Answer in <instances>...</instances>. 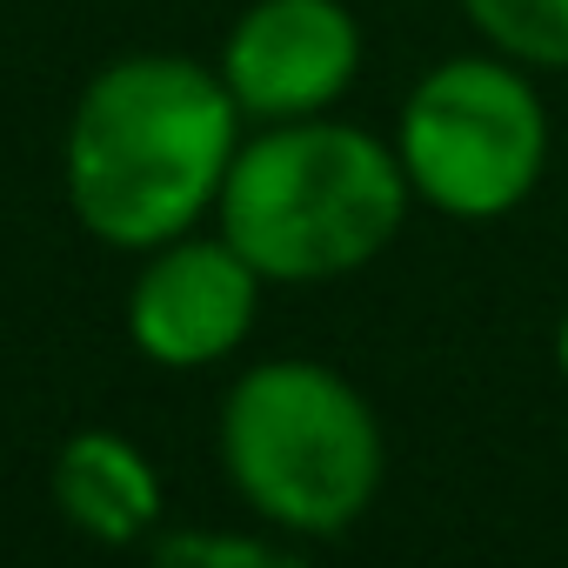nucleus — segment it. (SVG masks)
Masks as SVG:
<instances>
[{
	"label": "nucleus",
	"mask_w": 568,
	"mask_h": 568,
	"mask_svg": "<svg viewBox=\"0 0 568 568\" xmlns=\"http://www.w3.org/2000/svg\"><path fill=\"white\" fill-rule=\"evenodd\" d=\"M241 121L247 114L221 68L187 54L108 61L81 88L61 141V187L74 221L101 247L128 254L194 234L241 154Z\"/></svg>",
	"instance_id": "1"
},
{
	"label": "nucleus",
	"mask_w": 568,
	"mask_h": 568,
	"mask_svg": "<svg viewBox=\"0 0 568 568\" xmlns=\"http://www.w3.org/2000/svg\"><path fill=\"white\" fill-rule=\"evenodd\" d=\"M408 201L415 187L388 141L308 114L267 121L254 141H241L214 214L267 281H335L368 267L402 234Z\"/></svg>",
	"instance_id": "2"
},
{
	"label": "nucleus",
	"mask_w": 568,
	"mask_h": 568,
	"mask_svg": "<svg viewBox=\"0 0 568 568\" xmlns=\"http://www.w3.org/2000/svg\"><path fill=\"white\" fill-rule=\"evenodd\" d=\"M221 468L281 535H348L382 488V428L362 388L322 362H254L221 402Z\"/></svg>",
	"instance_id": "3"
},
{
	"label": "nucleus",
	"mask_w": 568,
	"mask_h": 568,
	"mask_svg": "<svg viewBox=\"0 0 568 568\" xmlns=\"http://www.w3.org/2000/svg\"><path fill=\"white\" fill-rule=\"evenodd\" d=\"M395 154L415 201L435 214L501 221L535 194L548 168V108L508 54H462L408 88Z\"/></svg>",
	"instance_id": "4"
},
{
	"label": "nucleus",
	"mask_w": 568,
	"mask_h": 568,
	"mask_svg": "<svg viewBox=\"0 0 568 568\" xmlns=\"http://www.w3.org/2000/svg\"><path fill=\"white\" fill-rule=\"evenodd\" d=\"M261 267L227 234H174L148 247L128 288V342L154 368H214L227 362L261 315Z\"/></svg>",
	"instance_id": "5"
},
{
	"label": "nucleus",
	"mask_w": 568,
	"mask_h": 568,
	"mask_svg": "<svg viewBox=\"0 0 568 568\" xmlns=\"http://www.w3.org/2000/svg\"><path fill=\"white\" fill-rule=\"evenodd\" d=\"M362 74V28L342 0H254L227 28L221 81L247 121L328 114Z\"/></svg>",
	"instance_id": "6"
},
{
	"label": "nucleus",
	"mask_w": 568,
	"mask_h": 568,
	"mask_svg": "<svg viewBox=\"0 0 568 568\" xmlns=\"http://www.w3.org/2000/svg\"><path fill=\"white\" fill-rule=\"evenodd\" d=\"M54 508L101 548H141L161 528V475L121 428H74L54 448Z\"/></svg>",
	"instance_id": "7"
},
{
	"label": "nucleus",
	"mask_w": 568,
	"mask_h": 568,
	"mask_svg": "<svg viewBox=\"0 0 568 568\" xmlns=\"http://www.w3.org/2000/svg\"><path fill=\"white\" fill-rule=\"evenodd\" d=\"M475 34L521 68H568V0H462Z\"/></svg>",
	"instance_id": "8"
},
{
	"label": "nucleus",
	"mask_w": 568,
	"mask_h": 568,
	"mask_svg": "<svg viewBox=\"0 0 568 568\" xmlns=\"http://www.w3.org/2000/svg\"><path fill=\"white\" fill-rule=\"evenodd\" d=\"M154 561H194V568H274L288 561L261 535H214V528H187V535H154L148 541Z\"/></svg>",
	"instance_id": "9"
},
{
	"label": "nucleus",
	"mask_w": 568,
	"mask_h": 568,
	"mask_svg": "<svg viewBox=\"0 0 568 568\" xmlns=\"http://www.w3.org/2000/svg\"><path fill=\"white\" fill-rule=\"evenodd\" d=\"M555 362H561V375H568V315H561V328H555Z\"/></svg>",
	"instance_id": "10"
}]
</instances>
